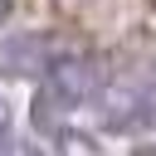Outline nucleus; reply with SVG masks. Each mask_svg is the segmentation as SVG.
<instances>
[{
    "mask_svg": "<svg viewBox=\"0 0 156 156\" xmlns=\"http://www.w3.org/2000/svg\"><path fill=\"white\" fill-rule=\"evenodd\" d=\"M88 83H93L88 63L63 54V58H54V63H49V73H44V98H49V102H58V107H73V102H83V98H88Z\"/></svg>",
    "mask_w": 156,
    "mask_h": 156,
    "instance_id": "f257e3e1",
    "label": "nucleus"
},
{
    "mask_svg": "<svg viewBox=\"0 0 156 156\" xmlns=\"http://www.w3.org/2000/svg\"><path fill=\"white\" fill-rule=\"evenodd\" d=\"M146 88H151V107H156V68L146 73Z\"/></svg>",
    "mask_w": 156,
    "mask_h": 156,
    "instance_id": "f03ea898",
    "label": "nucleus"
},
{
    "mask_svg": "<svg viewBox=\"0 0 156 156\" xmlns=\"http://www.w3.org/2000/svg\"><path fill=\"white\" fill-rule=\"evenodd\" d=\"M5 20H10V0H0V24H5Z\"/></svg>",
    "mask_w": 156,
    "mask_h": 156,
    "instance_id": "7ed1b4c3",
    "label": "nucleus"
}]
</instances>
